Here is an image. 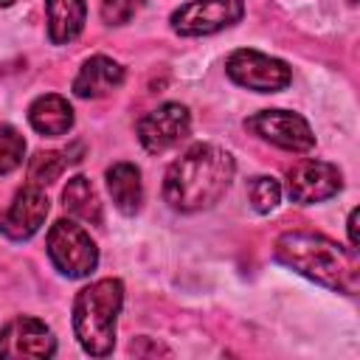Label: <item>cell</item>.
Masks as SVG:
<instances>
[{
	"label": "cell",
	"mask_w": 360,
	"mask_h": 360,
	"mask_svg": "<svg viewBox=\"0 0 360 360\" xmlns=\"http://www.w3.org/2000/svg\"><path fill=\"white\" fill-rule=\"evenodd\" d=\"M14 3H20V0H0V8H6V6H14Z\"/></svg>",
	"instance_id": "cell-22"
},
{
	"label": "cell",
	"mask_w": 360,
	"mask_h": 360,
	"mask_svg": "<svg viewBox=\"0 0 360 360\" xmlns=\"http://www.w3.org/2000/svg\"><path fill=\"white\" fill-rule=\"evenodd\" d=\"M349 245L352 248H357L360 245V236H357V208H352V214H349Z\"/></svg>",
	"instance_id": "cell-21"
},
{
	"label": "cell",
	"mask_w": 360,
	"mask_h": 360,
	"mask_svg": "<svg viewBox=\"0 0 360 360\" xmlns=\"http://www.w3.org/2000/svg\"><path fill=\"white\" fill-rule=\"evenodd\" d=\"M48 217V197L39 186H25L14 194V202L8 205L3 222H0V231L14 239V242H22V239H31L42 222Z\"/></svg>",
	"instance_id": "cell-11"
},
{
	"label": "cell",
	"mask_w": 360,
	"mask_h": 360,
	"mask_svg": "<svg viewBox=\"0 0 360 360\" xmlns=\"http://www.w3.org/2000/svg\"><path fill=\"white\" fill-rule=\"evenodd\" d=\"M45 11H48V37L53 45L73 42L87 20L84 0H45Z\"/></svg>",
	"instance_id": "cell-13"
},
{
	"label": "cell",
	"mask_w": 360,
	"mask_h": 360,
	"mask_svg": "<svg viewBox=\"0 0 360 360\" xmlns=\"http://www.w3.org/2000/svg\"><path fill=\"white\" fill-rule=\"evenodd\" d=\"M276 259L304 278L352 295L360 284V264L354 248H343L323 233L287 231L276 239Z\"/></svg>",
	"instance_id": "cell-2"
},
{
	"label": "cell",
	"mask_w": 360,
	"mask_h": 360,
	"mask_svg": "<svg viewBox=\"0 0 360 360\" xmlns=\"http://www.w3.org/2000/svg\"><path fill=\"white\" fill-rule=\"evenodd\" d=\"M343 180L338 166L326 163V160H301L287 172V194L292 202L301 205H312V202H323L329 197H335L340 191Z\"/></svg>",
	"instance_id": "cell-10"
},
{
	"label": "cell",
	"mask_w": 360,
	"mask_h": 360,
	"mask_svg": "<svg viewBox=\"0 0 360 360\" xmlns=\"http://www.w3.org/2000/svg\"><path fill=\"white\" fill-rule=\"evenodd\" d=\"M242 14H245L242 0H191L180 6L169 22L172 31L180 37H205L239 22Z\"/></svg>",
	"instance_id": "cell-6"
},
{
	"label": "cell",
	"mask_w": 360,
	"mask_h": 360,
	"mask_svg": "<svg viewBox=\"0 0 360 360\" xmlns=\"http://www.w3.org/2000/svg\"><path fill=\"white\" fill-rule=\"evenodd\" d=\"M121 84H124V68L118 62H112L110 56H90L73 79V93L79 98H101Z\"/></svg>",
	"instance_id": "cell-12"
},
{
	"label": "cell",
	"mask_w": 360,
	"mask_h": 360,
	"mask_svg": "<svg viewBox=\"0 0 360 360\" xmlns=\"http://www.w3.org/2000/svg\"><path fill=\"white\" fill-rule=\"evenodd\" d=\"M48 256L53 262V267L59 273H65L68 278H84L96 270L98 264V248L90 239V233L70 222V219H59L51 225L48 231Z\"/></svg>",
	"instance_id": "cell-4"
},
{
	"label": "cell",
	"mask_w": 360,
	"mask_h": 360,
	"mask_svg": "<svg viewBox=\"0 0 360 360\" xmlns=\"http://www.w3.org/2000/svg\"><path fill=\"white\" fill-rule=\"evenodd\" d=\"M225 70L239 87H248L256 93H278L292 79V70L287 62L267 56L262 51H253V48L233 51L225 62Z\"/></svg>",
	"instance_id": "cell-5"
},
{
	"label": "cell",
	"mask_w": 360,
	"mask_h": 360,
	"mask_svg": "<svg viewBox=\"0 0 360 360\" xmlns=\"http://www.w3.org/2000/svg\"><path fill=\"white\" fill-rule=\"evenodd\" d=\"M25 158V138L8 127V124H0V174H8L14 172Z\"/></svg>",
	"instance_id": "cell-18"
},
{
	"label": "cell",
	"mask_w": 360,
	"mask_h": 360,
	"mask_svg": "<svg viewBox=\"0 0 360 360\" xmlns=\"http://www.w3.org/2000/svg\"><path fill=\"white\" fill-rule=\"evenodd\" d=\"M28 121L39 135L56 138V135H65L73 127V110L62 96L45 93L28 107Z\"/></svg>",
	"instance_id": "cell-15"
},
{
	"label": "cell",
	"mask_w": 360,
	"mask_h": 360,
	"mask_svg": "<svg viewBox=\"0 0 360 360\" xmlns=\"http://www.w3.org/2000/svg\"><path fill=\"white\" fill-rule=\"evenodd\" d=\"M68 163H70L68 152H37L28 163V183L31 186H48L65 172Z\"/></svg>",
	"instance_id": "cell-17"
},
{
	"label": "cell",
	"mask_w": 360,
	"mask_h": 360,
	"mask_svg": "<svg viewBox=\"0 0 360 360\" xmlns=\"http://www.w3.org/2000/svg\"><path fill=\"white\" fill-rule=\"evenodd\" d=\"M248 197H250V202H253V208L259 214H267V211H273L278 205L281 186L273 177H253L250 186H248Z\"/></svg>",
	"instance_id": "cell-19"
},
{
	"label": "cell",
	"mask_w": 360,
	"mask_h": 360,
	"mask_svg": "<svg viewBox=\"0 0 360 360\" xmlns=\"http://www.w3.org/2000/svg\"><path fill=\"white\" fill-rule=\"evenodd\" d=\"M56 352L53 332L31 315H20L0 329V357L8 360H45Z\"/></svg>",
	"instance_id": "cell-8"
},
{
	"label": "cell",
	"mask_w": 360,
	"mask_h": 360,
	"mask_svg": "<svg viewBox=\"0 0 360 360\" xmlns=\"http://www.w3.org/2000/svg\"><path fill=\"white\" fill-rule=\"evenodd\" d=\"M233 158L231 152L214 143H194L186 149L163 177V200L174 211H202L219 202L233 180Z\"/></svg>",
	"instance_id": "cell-1"
},
{
	"label": "cell",
	"mask_w": 360,
	"mask_h": 360,
	"mask_svg": "<svg viewBox=\"0 0 360 360\" xmlns=\"http://www.w3.org/2000/svg\"><path fill=\"white\" fill-rule=\"evenodd\" d=\"M107 191L121 214H135L143 202V183H141V169L135 163H112L107 169Z\"/></svg>",
	"instance_id": "cell-14"
},
{
	"label": "cell",
	"mask_w": 360,
	"mask_h": 360,
	"mask_svg": "<svg viewBox=\"0 0 360 360\" xmlns=\"http://www.w3.org/2000/svg\"><path fill=\"white\" fill-rule=\"evenodd\" d=\"M124 304V284L118 278H98L79 290L73 301V332L82 349L104 357L115 346V321Z\"/></svg>",
	"instance_id": "cell-3"
},
{
	"label": "cell",
	"mask_w": 360,
	"mask_h": 360,
	"mask_svg": "<svg viewBox=\"0 0 360 360\" xmlns=\"http://www.w3.org/2000/svg\"><path fill=\"white\" fill-rule=\"evenodd\" d=\"M62 200L73 217H79L90 225H101V200H98V194L87 177H82V174L70 177L65 191H62Z\"/></svg>",
	"instance_id": "cell-16"
},
{
	"label": "cell",
	"mask_w": 360,
	"mask_h": 360,
	"mask_svg": "<svg viewBox=\"0 0 360 360\" xmlns=\"http://www.w3.org/2000/svg\"><path fill=\"white\" fill-rule=\"evenodd\" d=\"M188 129H191L188 110L183 104L166 101L138 121V141L146 152L160 155V152L172 149L174 143H180L188 135Z\"/></svg>",
	"instance_id": "cell-9"
},
{
	"label": "cell",
	"mask_w": 360,
	"mask_h": 360,
	"mask_svg": "<svg viewBox=\"0 0 360 360\" xmlns=\"http://www.w3.org/2000/svg\"><path fill=\"white\" fill-rule=\"evenodd\" d=\"M245 127L262 141L287 149V152H309L315 146V135L309 124L290 110H262L245 121Z\"/></svg>",
	"instance_id": "cell-7"
},
{
	"label": "cell",
	"mask_w": 360,
	"mask_h": 360,
	"mask_svg": "<svg viewBox=\"0 0 360 360\" xmlns=\"http://www.w3.org/2000/svg\"><path fill=\"white\" fill-rule=\"evenodd\" d=\"M143 0H101V20L107 25H124L141 11Z\"/></svg>",
	"instance_id": "cell-20"
}]
</instances>
